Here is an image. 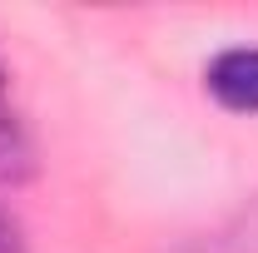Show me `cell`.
Returning <instances> with one entry per match:
<instances>
[{
  "mask_svg": "<svg viewBox=\"0 0 258 253\" xmlns=\"http://www.w3.org/2000/svg\"><path fill=\"white\" fill-rule=\"evenodd\" d=\"M0 114H5V70H0Z\"/></svg>",
  "mask_w": 258,
  "mask_h": 253,
  "instance_id": "3",
  "label": "cell"
},
{
  "mask_svg": "<svg viewBox=\"0 0 258 253\" xmlns=\"http://www.w3.org/2000/svg\"><path fill=\"white\" fill-rule=\"evenodd\" d=\"M209 95L233 114H258V50H224L219 60L204 70Z\"/></svg>",
  "mask_w": 258,
  "mask_h": 253,
  "instance_id": "1",
  "label": "cell"
},
{
  "mask_svg": "<svg viewBox=\"0 0 258 253\" xmlns=\"http://www.w3.org/2000/svg\"><path fill=\"white\" fill-rule=\"evenodd\" d=\"M0 253H25V238H20V223L0 209Z\"/></svg>",
  "mask_w": 258,
  "mask_h": 253,
  "instance_id": "2",
  "label": "cell"
}]
</instances>
